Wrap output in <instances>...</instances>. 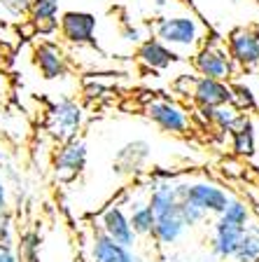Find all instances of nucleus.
<instances>
[{"mask_svg": "<svg viewBox=\"0 0 259 262\" xmlns=\"http://www.w3.org/2000/svg\"><path fill=\"white\" fill-rule=\"evenodd\" d=\"M0 262H19V253H16V246L0 244Z\"/></svg>", "mask_w": 259, "mask_h": 262, "instance_id": "nucleus-29", "label": "nucleus"}, {"mask_svg": "<svg viewBox=\"0 0 259 262\" xmlns=\"http://www.w3.org/2000/svg\"><path fill=\"white\" fill-rule=\"evenodd\" d=\"M122 38L131 45H140L143 40H145V35H143V31L135 26V24H131L124 19V21H122Z\"/></svg>", "mask_w": 259, "mask_h": 262, "instance_id": "nucleus-27", "label": "nucleus"}, {"mask_svg": "<svg viewBox=\"0 0 259 262\" xmlns=\"http://www.w3.org/2000/svg\"><path fill=\"white\" fill-rule=\"evenodd\" d=\"M96 14L86 10H68L59 19V35L65 45L73 47H93L96 45Z\"/></svg>", "mask_w": 259, "mask_h": 262, "instance_id": "nucleus-4", "label": "nucleus"}, {"mask_svg": "<svg viewBox=\"0 0 259 262\" xmlns=\"http://www.w3.org/2000/svg\"><path fill=\"white\" fill-rule=\"evenodd\" d=\"M33 61L44 80H59V77L68 75V68H70L65 49L56 40H42L33 49Z\"/></svg>", "mask_w": 259, "mask_h": 262, "instance_id": "nucleus-10", "label": "nucleus"}, {"mask_svg": "<svg viewBox=\"0 0 259 262\" xmlns=\"http://www.w3.org/2000/svg\"><path fill=\"white\" fill-rule=\"evenodd\" d=\"M133 150H138V157H140V159H147V155H150V145H147L145 141H133ZM129 152H131V145L122 147L119 157H126ZM133 157H135V152H133ZM126 169H129V173H135V171H138V164H135V162L122 164V171H126Z\"/></svg>", "mask_w": 259, "mask_h": 262, "instance_id": "nucleus-25", "label": "nucleus"}, {"mask_svg": "<svg viewBox=\"0 0 259 262\" xmlns=\"http://www.w3.org/2000/svg\"><path fill=\"white\" fill-rule=\"evenodd\" d=\"M217 218L227 220L231 225H238V227H248L252 223V213H250V206L243 202V199H238V196H229L227 206L222 208V213Z\"/></svg>", "mask_w": 259, "mask_h": 262, "instance_id": "nucleus-21", "label": "nucleus"}, {"mask_svg": "<svg viewBox=\"0 0 259 262\" xmlns=\"http://www.w3.org/2000/svg\"><path fill=\"white\" fill-rule=\"evenodd\" d=\"M184 234H187V225H184L182 218H180V211L166 213V215H157L154 229H152V239L157 241L161 248L175 246Z\"/></svg>", "mask_w": 259, "mask_h": 262, "instance_id": "nucleus-15", "label": "nucleus"}, {"mask_svg": "<svg viewBox=\"0 0 259 262\" xmlns=\"http://www.w3.org/2000/svg\"><path fill=\"white\" fill-rule=\"evenodd\" d=\"M145 115L152 124H157L166 134H175L182 136L192 126V117L180 103L171 101V98H152L145 103Z\"/></svg>", "mask_w": 259, "mask_h": 262, "instance_id": "nucleus-6", "label": "nucleus"}, {"mask_svg": "<svg viewBox=\"0 0 259 262\" xmlns=\"http://www.w3.org/2000/svg\"><path fill=\"white\" fill-rule=\"evenodd\" d=\"M5 213H7V211H5ZM0 218H3V211H0Z\"/></svg>", "mask_w": 259, "mask_h": 262, "instance_id": "nucleus-32", "label": "nucleus"}, {"mask_svg": "<svg viewBox=\"0 0 259 262\" xmlns=\"http://www.w3.org/2000/svg\"><path fill=\"white\" fill-rule=\"evenodd\" d=\"M243 117H245V113H241V110H238L233 103H227V105H220V108H213L210 120H208V122H210V124H215L222 134H231V131L241 124V120H243Z\"/></svg>", "mask_w": 259, "mask_h": 262, "instance_id": "nucleus-19", "label": "nucleus"}, {"mask_svg": "<svg viewBox=\"0 0 259 262\" xmlns=\"http://www.w3.org/2000/svg\"><path fill=\"white\" fill-rule=\"evenodd\" d=\"M231 103L236 105L241 113H248V110H254L257 108V96H254L252 87L245 84V82H231Z\"/></svg>", "mask_w": 259, "mask_h": 262, "instance_id": "nucleus-22", "label": "nucleus"}, {"mask_svg": "<svg viewBox=\"0 0 259 262\" xmlns=\"http://www.w3.org/2000/svg\"><path fill=\"white\" fill-rule=\"evenodd\" d=\"M40 246H42V236L35 229H26L16 236V253H19V262H40Z\"/></svg>", "mask_w": 259, "mask_h": 262, "instance_id": "nucleus-20", "label": "nucleus"}, {"mask_svg": "<svg viewBox=\"0 0 259 262\" xmlns=\"http://www.w3.org/2000/svg\"><path fill=\"white\" fill-rule=\"evenodd\" d=\"M89 262H143V257L133 248L117 244L105 232L93 227L89 241Z\"/></svg>", "mask_w": 259, "mask_h": 262, "instance_id": "nucleus-11", "label": "nucleus"}, {"mask_svg": "<svg viewBox=\"0 0 259 262\" xmlns=\"http://www.w3.org/2000/svg\"><path fill=\"white\" fill-rule=\"evenodd\" d=\"M86 159H89V150H86V143L82 138H70V141L61 143V147L54 155V178L59 183H70L75 180L82 171L86 169Z\"/></svg>", "mask_w": 259, "mask_h": 262, "instance_id": "nucleus-8", "label": "nucleus"}, {"mask_svg": "<svg viewBox=\"0 0 259 262\" xmlns=\"http://www.w3.org/2000/svg\"><path fill=\"white\" fill-rule=\"evenodd\" d=\"M84 108L73 98L56 101L47 115V129L59 143H65L77 136V131L84 124Z\"/></svg>", "mask_w": 259, "mask_h": 262, "instance_id": "nucleus-5", "label": "nucleus"}, {"mask_svg": "<svg viewBox=\"0 0 259 262\" xmlns=\"http://www.w3.org/2000/svg\"><path fill=\"white\" fill-rule=\"evenodd\" d=\"M5 87V77H3V73H0V89Z\"/></svg>", "mask_w": 259, "mask_h": 262, "instance_id": "nucleus-31", "label": "nucleus"}, {"mask_svg": "<svg viewBox=\"0 0 259 262\" xmlns=\"http://www.w3.org/2000/svg\"><path fill=\"white\" fill-rule=\"evenodd\" d=\"M231 150L236 157L250 159L257 152V134H254V122L250 117H243L241 124L231 131Z\"/></svg>", "mask_w": 259, "mask_h": 262, "instance_id": "nucleus-17", "label": "nucleus"}, {"mask_svg": "<svg viewBox=\"0 0 259 262\" xmlns=\"http://www.w3.org/2000/svg\"><path fill=\"white\" fill-rule=\"evenodd\" d=\"M245 234V227L231 225L215 215V223L210 225V253L217 260H231L233 251L238 248Z\"/></svg>", "mask_w": 259, "mask_h": 262, "instance_id": "nucleus-14", "label": "nucleus"}, {"mask_svg": "<svg viewBox=\"0 0 259 262\" xmlns=\"http://www.w3.org/2000/svg\"><path fill=\"white\" fill-rule=\"evenodd\" d=\"M16 225H14V215L10 211L3 213V218H0V244L5 246H16Z\"/></svg>", "mask_w": 259, "mask_h": 262, "instance_id": "nucleus-24", "label": "nucleus"}, {"mask_svg": "<svg viewBox=\"0 0 259 262\" xmlns=\"http://www.w3.org/2000/svg\"><path fill=\"white\" fill-rule=\"evenodd\" d=\"M194 77H196V75L182 73V75H180L178 80L173 82V89H175L178 94H184V96H189V94H192V84H194Z\"/></svg>", "mask_w": 259, "mask_h": 262, "instance_id": "nucleus-28", "label": "nucleus"}, {"mask_svg": "<svg viewBox=\"0 0 259 262\" xmlns=\"http://www.w3.org/2000/svg\"><path fill=\"white\" fill-rule=\"evenodd\" d=\"M192 66L201 77L231 82L236 75V66H233L231 56L224 47V40L217 38V35L205 38V42L192 54Z\"/></svg>", "mask_w": 259, "mask_h": 262, "instance_id": "nucleus-3", "label": "nucleus"}, {"mask_svg": "<svg viewBox=\"0 0 259 262\" xmlns=\"http://www.w3.org/2000/svg\"><path fill=\"white\" fill-rule=\"evenodd\" d=\"M96 227L122 246L133 248V246L138 244V236H135L133 229H131L129 211H126L119 202H112L110 206L103 208L101 215H98V220H96Z\"/></svg>", "mask_w": 259, "mask_h": 262, "instance_id": "nucleus-9", "label": "nucleus"}, {"mask_svg": "<svg viewBox=\"0 0 259 262\" xmlns=\"http://www.w3.org/2000/svg\"><path fill=\"white\" fill-rule=\"evenodd\" d=\"M229 56L236 71H257L259 68V31L257 28H236L224 38Z\"/></svg>", "mask_w": 259, "mask_h": 262, "instance_id": "nucleus-7", "label": "nucleus"}, {"mask_svg": "<svg viewBox=\"0 0 259 262\" xmlns=\"http://www.w3.org/2000/svg\"><path fill=\"white\" fill-rule=\"evenodd\" d=\"M180 59H182V56H180L178 52H173L168 45H163L161 40L154 38V35L145 38L138 45V49H135V61L150 73L168 71V68H171L173 63H178Z\"/></svg>", "mask_w": 259, "mask_h": 262, "instance_id": "nucleus-13", "label": "nucleus"}, {"mask_svg": "<svg viewBox=\"0 0 259 262\" xmlns=\"http://www.w3.org/2000/svg\"><path fill=\"white\" fill-rule=\"evenodd\" d=\"M7 206H10V199H7V185H5V180L0 178V211L5 213Z\"/></svg>", "mask_w": 259, "mask_h": 262, "instance_id": "nucleus-30", "label": "nucleus"}, {"mask_svg": "<svg viewBox=\"0 0 259 262\" xmlns=\"http://www.w3.org/2000/svg\"><path fill=\"white\" fill-rule=\"evenodd\" d=\"M175 187H178L180 202H189L194 204L196 208L205 213V215H220L222 208L227 206L229 202V192L227 187H222L220 183L210 178H196V180H175Z\"/></svg>", "mask_w": 259, "mask_h": 262, "instance_id": "nucleus-2", "label": "nucleus"}, {"mask_svg": "<svg viewBox=\"0 0 259 262\" xmlns=\"http://www.w3.org/2000/svg\"><path fill=\"white\" fill-rule=\"evenodd\" d=\"M210 28L203 24L192 12H180V14H166L154 21V38H159L163 45L182 54H194L196 49L205 42Z\"/></svg>", "mask_w": 259, "mask_h": 262, "instance_id": "nucleus-1", "label": "nucleus"}, {"mask_svg": "<svg viewBox=\"0 0 259 262\" xmlns=\"http://www.w3.org/2000/svg\"><path fill=\"white\" fill-rule=\"evenodd\" d=\"M0 5H3V10H5L7 14L21 16V14H28L33 0H0Z\"/></svg>", "mask_w": 259, "mask_h": 262, "instance_id": "nucleus-26", "label": "nucleus"}, {"mask_svg": "<svg viewBox=\"0 0 259 262\" xmlns=\"http://www.w3.org/2000/svg\"><path fill=\"white\" fill-rule=\"evenodd\" d=\"M59 5L61 0H33L31 10H28V21L40 35H52L59 28Z\"/></svg>", "mask_w": 259, "mask_h": 262, "instance_id": "nucleus-16", "label": "nucleus"}, {"mask_svg": "<svg viewBox=\"0 0 259 262\" xmlns=\"http://www.w3.org/2000/svg\"><path fill=\"white\" fill-rule=\"evenodd\" d=\"M180 218H182V223L189 227H199V225H203L205 220H208V215H205L201 208H196L194 204L189 202H180Z\"/></svg>", "mask_w": 259, "mask_h": 262, "instance_id": "nucleus-23", "label": "nucleus"}, {"mask_svg": "<svg viewBox=\"0 0 259 262\" xmlns=\"http://www.w3.org/2000/svg\"><path fill=\"white\" fill-rule=\"evenodd\" d=\"M192 103L196 108H220V105L231 103V82L224 80H213V77H194V84H192Z\"/></svg>", "mask_w": 259, "mask_h": 262, "instance_id": "nucleus-12", "label": "nucleus"}, {"mask_svg": "<svg viewBox=\"0 0 259 262\" xmlns=\"http://www.w3.org/2000/svg\"><path fill=\"white\" fill-rule=\"evenodd\" d=\"M231 262H259V225L250 223L245 227V234L233 251Z\"/></svg>", "mask_w": 259, "mask_h": 262, "instance_id": "nucleus-18", "label": "nucleus"}]
</instances>
